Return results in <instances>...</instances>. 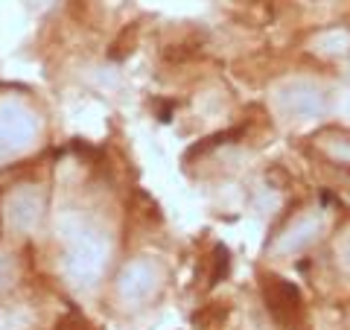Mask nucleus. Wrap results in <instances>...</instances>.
<instances>
[{"mask_svg": "<svg viewBox=\"0 0 350 330\" xmlns=\"http://www.w3.org/2000/svg\"><path fill=\"white\" fill-rule=\"evenodd\" d=\"M262 295H266V301L271 307V313H275L278 318H295L301 313V295L298 290L292 287V283H286L283 278H275V275H266L262 278Z\"/></svg>", "mask_w": 350, "mask_h": 330, "instance_id": "f257e3e1", "label": "nucleus"}, {"mask_svg": "<svg viewBox=\"0 0 350 330\" xmlns=\"http://www.w3.org/2000/svg\"><path fill=\"white\" fill-rule=\"evenodd\" d=\"M204 287H216L219 281L228 275V249L225 246H216L211 255L204 257Z\"/></svg>", "mask_w": 350, "mask_h": 330, "instance_id": "f03ea898", "label": "nucleus"}]
</instances>
